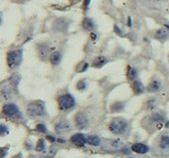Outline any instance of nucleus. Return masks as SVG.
I'll use <instances>...</instances> for the list:
<instances>
[{"mask_svg": "<svg viewBox=\"0 0 169 158\" xmlns=\"http://www.w3.org/2000/svg\"><path fill=\"white\" fill-rule=\"evenodd\" d=\"M22 62V51L21 50H16V51H11L8 53L7 55V63L8 66L11 69L15 68Z\"/></svg>", "mask_w": 169, "mask_h": 158, "instance_id": "1", "label": "nucleus"}, {"mask_svg": "<svg viewBox=\"0 0 169 158\" xmlns=\"http://www.w3.org/2000/svg\"><path fill=\"white\" fill-rule=\"evenodd\" d=\"M128 123L120 119H115L110 124V130L115 134H123L126 131Z\"/></svg>", "mask_w": 169, "mask_h": 158, "instance_id": "2", "label": "nucleus"}, {"mask_svg": "<svg viewBox=\"0 0 169 158\" xmlns=\"http://www.w3.org/2000/svg\"><path fill=\"white\" fill-rule=\"evenodd\" d=\"M30 116H41L45 114V108L43 103H32L29 104L27 109Z\"/></svg>", "mask_w": 169, "mask_h": 158, "instance_id": "3", "label": "nucleus"}, {"mask_svg": "<svg viewBox=\"0 0 169 158\" xmlns=\"http://www.w3.org/2000/svg\"><path fill=\"white\" fill-rule=\"evenodd\" d=\"M59 107L61 109H69L75 105V99L71 94H63L58 99Z\"/></svg>", "mask_w": 169, "mask_h": 158, "instance_id": "4", "label": "nucleus"}, {"mask_svg": "<svg viewBox=\"0 0 169 158\" xmlns=\"http://www.w3.org/2000/svg\"><path fill=\"white\" fill-rule=\"evenodd\" d=\"M3 113L7 116L10 117H15V116H20V112L19 109L16 107L15 104L9 103V104H5L3 107Z\"/></svg>", "mask_w": 169, "mask_h": 158, "instance_id": "5", "label": "nucleus"}, {"mask_svg": "<svg viewBox=\"0 0 169 158\" xmlns=\"http://www.w3.org/2000/svg\"><path fill=\"white\" fill-rule=\"evenodd\" d=\"M71 141L76 146H84L87 143V138L82 133H76V134L72 136Z\"/></svg>", "mask_w": 169, "mask_h": 158, "instance_id": "6", "label": "nucleus"}, {"mask_svg": "<svg viewBox=\"0 0 169 158\" xmlns=\"http://www.w3.org/2000/svg\"><path fill=\"white\" fill-rule=\"evenodd\" d=\"M131 149H132V151L138 153V154H144L149 150V147L143 144V143H135L131 146Z\"/></svg>", "mask_w": 169, "mask_h": 158, "instance_id": "7", "label": "nucleus"}, {"mask_svg": "<svg viewBox=\"0 0 169 158\" xmlns=\"http://www.w3.org/2000/svg\"><path fill=\"white\" fill-rule=\"evenodd\" d=\"M76 124L79 128H84L88 125V119L83 113H78L76 116Z\"/></svg>", "mask_w": 169, "mask_h": 158, "instance_id": "8", "label": "nucleus"}, {"mask_svg": "<svg viewBox=\"0 0 169 158\" xmlns=\"http://www.w3.org/2000/svg\"><path fill=\"white\" fill-rule=\"evenodd\" d=\"M160 88H161V84L157 80L151 81V82H150V84H149V86H148L149 92H153V93L158 92V90H160Z\"/></svg>", "mask_w": 169, "mask_h": 158, "instance_id": "9", "label": "nucleus"}, {"mask_svg": "<svg viewBox=\"0 0 169 158\" xmlns=\"http://www.w3.org/2000/svg\"><path fill=\"white\" fill-rule=\"evenodd\" d=\"M61 60H62V56L59 52H54L52 55L50 56V62L52 63L53 65H58Z\"/></svg>", "mask_w": 169, "mask_h": 158, "instance_id": "10", "label": "nucleus"}, {"mask_svg": "<svg viewBox=\"0 0 169 158\" xmlns=\"http://www.w3.org/2000/svg\"><path fill=\"white\" fill-rule=\"evenodd\" d=\"M56 130L58 132H63V131H68L70 130V125L65 121H61L58 124H56Z\"/></svg>", "mask_w": 169, "mask_h": 158, "instance_id": "11", "label": "nucleus"}, {"mask_svg": "<svg viewBox=\"0 0 169 158\" xmlns=\"http://www.w3.org/2000/svg\"><path fill=\"white\" fill-rule=\"evenodd\" d=\"M168 37V32L165 29H159L156 33H155V38L160 41H164L166 40Z\"/></svg>", "mask_w": 169, "mask_h": 158, "instance_id": "12", "label": "nucleus"}, {"mask_svg": "<svg viewBox=\"0 0 169 158\" xmlns=\"http://www.w3.org/2000/svg\"><path fill=\"white\" fill-rule=\"evenodd\" d=\"M133 90L136 94H140L143 93L144 87L141 84V82H139V81H135V82L133 83Z\"/></svg>", "mask_w": 169, "mask_h": 158, "instance_id": "13", "label": "nucleus"}, {"mask_svg": "<svg viewBox=\"0 0 169 158\" xmlns=\"http://www.w3.org/2000/svg\"><path fill=\"white\" fill-rule=\"evenodd\" d=\"M100 142H101V139L96 135H90L89 137H87V143H89L90 145L98 146L100 144Z\"/></svg>", "mask_w": 169, "mask_h": 158, "instance_id": "14", "label": "nucleus"}, {"mask_svg": "<svg viewBox=\"0 0 169 158\" xmlns=\"http://www.w3.org/2000/svg\"><path fill=\"white\" fill-rule=\"evenodd\" d=\"M39 55L42 59H46L48 58V55H49V48L48 46L46 45H41L39 48Z\"/></svg>", "mask_w": 169, "mask_h": 158, "instance_id": "15", "label": "nucleus"}, {"mask_svg": "<svg viewBox=\"0 0 169 158\" xmlns=\"http://www.w3.org/2000/svg\"><path fill=\"white\" fill-rule=\"evenodd\" d=\"M107 62V60L105 57H98V58L93 61V66L98 67V68H101V67L105 66V64Z\"/></svg>", "mask_w": 169, "mask_h": 158, "instance_id": "16", "label": "nucleus"}, {"mask_svg": "<svg viewBox=\"0 0 169 158\" xmlns=\"http://www.w3.org/2000/svg\"><path fill=\"white\" fill-rule=\"evenodd\" d=\"M83 27L86 30H92V29H93V27H95V24H93V22L91 20V19L86 18L83 21Z\"/></svg>", "mask_w": 169, "mask_h": 158, "instance_id": "17", "label": "nucleus"}, {"mask_svg": "<svg viewBox=\"0 0 169 158\" xmlns=\"http://www.w3.org/2000/svg\"><path fill=\"white\" fill-rule=\"evenodd\" d=\"M160 147L163 148V149H167V148H169V136L168 135L162 136L161 140H160Z\"/></svg>", "mask_w": 169, "mask_h": 158, "instance_id": "18", "label": "nucleus"}, {"mask_svg": "<svg viewBox=\"0 0 169 158\" xmlns=\"http://www.w3.org/2000/svg\"><path fill=\"white\" fill-rule=\"evenodd\" d=\"M136 75H137L136 70H134L133 68H130V67H129V69H128V80L133 81L135 78H136Z\"/></svg>", "mask_w": 169, "mask_h": 158, "instance_id": "19", "label": "nucleus"}, {"mask_svg": "<svg viewBox=\"0 0 169 158\" xmlns=\"http://www.w3.org/2000/svg\"><path fill=\"white\" fill-rule=\"evenodd\" d=\"M124 108V104L123 103H116L115 104H112V107H111V109L114 112H119L120 109H123Z\"/></svg>", "mask_w": 169, "mask_h": 158, "instance_id": "20", "label": "nucleus"}, {"mask_svg": "<svg viewBox=\"0 0 169 158\" xmlns=\"http://www.w3.org/2000/svg\"><path fill=\"white\" fill-rule=\"evenodd\" d=\"M36 149H37V151H43L45 149V142L43 139H40L38 141V144H37Z\"/></svg>", "mask_w": 169, "mask_h": 158, "instance_id": "21", "label": "nucleus"}, {"mask_svg": "<svg viewBox=\"0 0 169 158\" xmlns=\"http://www.w3.org/2000/svg\"><path fill=\"white\" fill-rule=\"evenodd\" d=\"M88 67H89V65L87 63H82V64L79 65L77 71L78 72H84V71H86L88 69Z\"/></svg>", "mask_w": 169, "mask_h": 158, "instance_id": "22", "label": "nucleus"}, {"mask_svg": "<svg viewBox=\"0 0 169 158\" xmlns=\"http://www.w3.org/2000/svg\"><path fill=\"white\" fill-rule=\"evenodd\" d=\"M36 128H37V130H38V131L43 132V133H45L47 131V128H46V126L44 125V124H38Z\"/></svg>", "mask_w": 169, "mask_h": 158, "instance_id": "23", "label": "nucleus"}, {"mask_svg": "<svg viewBox=\"0 0 169 158\" xmlns=\"http://www.w3.org/2000/svg\"><path fill=\"white\" fill-rule=\"evenodd\" d=\"M77 87L79 90H84L86 89V82H84V81H80L77 85Z\"/></svg>", "mask_w": 169, "mask_h": 158, "instance_id": "24", "label": "nucleus"}, {"mask_svg": "<svg viewBox=\"0 0 169 158\" xmlns=\"http://www.w3.org/2000/svg\"><path fill=\"white\" fill-rule=\"evenodd\" d=\"M8 132V129H7V127L5 126V125H1V135H5L6 133Z\"/></svg>", "mask_w": 169, "mask_h": 158, "instance_id": "25", "label": "nucleus"}, {"mask_svg": "<svg viewBox=\"0 0 169 158\" xmlns=\"http://www.w3.org/2000/svg\"><path fill=\"white\" fill-rule=\"evenodd\" d=\"M5 154H6V151H5V149H4V148H2V156H1V158H4Z\"/></svg>", "mask_w": 169, "mask_h": 158, "instance_id": "26", "label": "nucleus"}, {"mask_svg": "<svg viewBox=\"0 0 169 158\" xmlns=\"http://www.w3.org/2000/svg\"><path fill=\"white\" fill-rule=\"evenodd\" d=\"M47 138H48V139H49V140H51V141H52V142L56 140V139H55V138H53L52 136H47Z\"/></svg>", "mask_w": 169, "mask_h": 158, "instance_id": "27", "label": "nucleus"}, {"mask_svg": "<svg viewBox=\"0 0 169 158\" xmlns=\"http://www.w3.org/2000/svg\"><path fill=\"white\" fill-rule=\"evenodd\" d=\"M128 24L129 26H131V20H130V18H128Z\"/></svg>", "mask_w": 169, "mask_h": 158, "instance_id": "28", "label": "nucleus"}]
</instances>
